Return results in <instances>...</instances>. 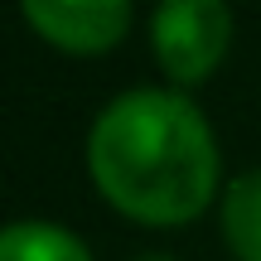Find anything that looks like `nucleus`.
Here are the masks:
<instances>
[{"label": "nucleus", "mask_w": 261, "mask_h": 261, "mask_svg": "<svg viewBox=\"0 0 261 261\" xmlns=\"http://www.w3.org/2000/svg\"><path fill=\"white\" fill-rule=\"evenodd\" d=\"M87 169L126 218L145 227H184L218 189V145L189 97L140 87L97 116Z\"/></svg>", "instance_id": "obj_1"}, {"label": "nucleus", "mask_w": 261, "mask_h": 261, "mask_svg": "<svg viewBox=\"0 0 261 261\" xmlns=\"http://www.w3.org/2000/svg\"><path fill=\"white\" fill-rule=\"evenodd\" d=\"M150 39L160 68L174 83H203L227 54L232 10L223 0H160Z\"/></svg>", "instance_id": "obj_2"}, {"label": "nucleus", "mask_w": 261, "mask_h": 261, "mask_svg": "<svg viewBox=\"0 0 261 261\" xmlns=\"http://www.w3.org/2000/svg\"><path fill=\"white\" fill-rule=\"evenodd\" d=\"M34 34L68 54H102L121 44L130 24V0H19Z\"/></svg>", "instance_id": "obj_3"}, {"label": "nucleus", "mask_w": 261, "mask_h": 261, "mask_svg": "<svg viewBox=\"0 0 261 261\" xmlns=\"http://www.w3.org/2000/svg\"><path fill=\"white\" fill-rule=\"evenodd\" d=\"M223 237L237 261H261V169L237 174L223 198Z\"/></svg>", "instance_id": "obj_4"}, {"label": "nucleus", "mask_w": 261, "mask_h": 261, "mask_svg": "<svg viewBox=\"0 0 261 261\" xmlns=\"http://www.w3.org/2000/svg\"><path fill=\"white\" fill-rule=\"evenodd\" d=\"M0 261H92V252L68 227L10 223V227H0Z\"/></svg>", "instance_id": "obj_5"}, {"label": "nucleus", "mask_w": 261, "mask_h": 261, "mask_svg": "<svg viewBox=\"0 0 261 261\" xmlns=\"http://www.w3.org/2000/svg\"><path fill=\"white\" fill-rule=\"evenodd\" d=\"M145 261H165V256H145Z\"/></svg>", "instance_id": "obj_6"}]
</instances>
